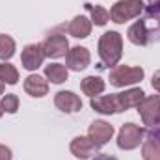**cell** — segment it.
I'll return each mask as SVG.
<instances>
[{"label":"cell","mask_w":160,"mask_h":160,"mask_svg":"<svg viewBox=\"0 0 160 160\" xmlns=\"http://www.w3.org/2000/svg\"><path fill=\"white\" fill-rule=\"evenodd\" d=\"M97 151H99V145L93 143L89 140V136H77L71 142V153L80 160H86L93 155H97Z\"/></svg>","instance_id":"12"},{"label":"cell","mask_w":160,"mask_h":160,"mask_svg":"<svg viewBox=\"0 0 160 160\" xmlns=\"http://www.w3.org/2000/svg\"><path fill=\"white\" fill-rule=\"evenodd\" d=\"M54 104H56L58 110H62L65 114H73V112L82 110V101L73 91H58L56 97H54Z\"/></svg>","instance_id":"11"},{"label":"cell","mask_w":160,"mask_h":160,"mask_svg":"<svg viewBox=\"0 0 160 160\" xmlns=\"http://www.w3.org/2000/svg\"><path fill=\"white\" fill-rule=\"evenodd\" d=\"M80 88H82V91L86 95L97 97V95H101L104 91V80L101 78V77H86V78L82 80Z\"/></svg>","instance_id":"18"},{"label":"cell","mask_w":160,"mask_h":160,"mask_svg":"<svg viewBox=\"0 0 160 160\" xmlns=\"http://www.w3.org/2000/svg\"><path fill=\"white\" fill-rule=\"evenodd\" d=\"M143 69L142 67H130V65H116L110 71V84L116 88L132 86L143 80Z\"/></svg>","instance_id":"3"},{"label":"cell","mask_w":160,"mask_h":160,"mask_svg":"<svg viewBox=\"0 0 160 160\" xmlns=\"http://www.w3.org/2000/svg\"><path fill=\"white\" fill-rule=\"evenodd\" d=\"M142 157H143V160H160V140L155 134L143 142Z\"/></svg>","instance_id":"19"},{"label":"cell","mask_w":160,"mask_h":160,"mask_svg":"<svg viewBox=\"0 0 160 160\" xmlns=\"http://www.w3.org/2000/svg\"><path fill=\"white\" fill-rule=\"evenodd\" d=\"M91 62V54L86 47H73L65 54V67L71 71H84Z\"/></svg>","instance_id":"9"},{"label":"cell","mask_w":160,"mask_h":160,"mask_svg":"<svg viewBox=\"0 0 160 160\" xmlns=\"http://www.w3.org/2000/svg\"><path fill=\"white\" fill-rule=\"evenodd\" d=\"M138 112H140V116H142L143 125H147V127L160 125V95L145 97V99L140 102Z\"/></svg>","instance_id":"5"},{"label":"cell","mask_w":160,"mask_h":160,"mask_svg":"<svg viewBox=\"0 0 160 160\" xmlns=\"http://www.w3.org/2000/svg\"><path fill=\"white\" fill-rule=\"evenodd\" d=\"M89 104H91V108H93L95 112L104 114V116L123 112V110H121V102H119V95H118V93H114V95H97V97H91Z\"/></svg>","instance_id":"8"},{"label":"cell","mask_w":160,"mask_h":160,"mask_svg":"<svg viewBox=\"0 0 160 160\" xmlns=\"http://www.w3.org/2000/svg\"><path fill=\"white\" fill-rule=\"evenodd\" d=\"M88 136H89V140H91L93 143H97L99 147H102L104 143H108V142L112 140V136H114V127H112L110 123H106V121L97 119L89 125Z\"/></svg>","instance_id":"10"},{"label":"cell","mask_w":160,"mask_h":160,"mask_svg":"<svg viewBox=\"0 0 160 160\" xmlns=\"http://www.w3.org/2000/svg\"><path fill=\"white\" fill-rule=\"evenodd\" d=\"M2 108H4V112H8V114H15L17 110H19V97L15 95V93H8V95H4L2 97Z\"/></svg>","instance_id":"23"},{"label":"cell","mask_w":160,"mask_h":160,"mask_svg":"<svg viewBox=\"0 0 160 160\" xmlns=\"http://www.w3.org/2000/svg\"><path fill=\"white\" fill-rule=\"evenodd\" d=\"M119 95V102H121V110H128V108H138L140 102L145 99V93L142 88H130L127 91H121Z\"/></svg>","instance_id":"14"},{"label":"cell","mask_w":160,"mask_h":160,"mask_svg":"<svg viewBox=\"0 0 160 160\" xmlns=\"http://www.w3.org/2000/svg\"><path fill=\"white\" fill-rule=\"evenodd\" d=\"M86 8L89 9V13H91V22L95 24V26H104L108 21H110V11L106 9V8H102V6H99V4H86Z\"/></svg>","instance_id":"20"},{"label":"cell","mask_w":160,"mask_h":160,"mask_svg":"<svg viewBox=\"0 0 160 160\" xmlns=\"http://www.w3.org/2000/svg\"><path fill=\"white\" fill-rule=\"evenodd\" d=\"M45 77L52 84H63L69 77V69L62 63H48L45 67Z\"/></svg>","instance_id":"17"},{"label":"cell","mask_w":160,"mask_h":160,"mask_svg":"<svg viewBox=\"0 0 160 160\" xmlns=\"http://www.w3.org/2000/svg\"><path fill=\"white\" fill-rule=\"evenodd\" d=\"M91 19H88L86 15H77L71 22H69V26H67V32L73 36V38H77V39H84V38H88L89 34H91Z\"/></svg>","instance_id":"13"},{"label":"cell","mask_w":160,"mask_h":160,"mask_svg":"<svg viewBox=\"0 0 160 160\" xmlns=\"http://www.w3.org/2000/svg\"><path fill=\"white\" fill-rule=\"evenodd\" d=\"M13 54H15V41H13V38H9L6 34H0V60L6 62Z\"/></svg>","instance_id":"22"},{"label":"cell","mask_w":160,"mask_h":160,"mask_svg":"<svg viewBox=\"0 0 160 160\" xmlns=\"http://www.w3.org/2000/svg\"><path fill=\"white\" fill-rule=\"evenodd\" d=\"M160 8V0H149V9H157Z\"/></svg>","instance_id":"27"},{"label":"cell","mask_w":160,"mask_h":160,"mask_svg":"<svg viewBox=\"0 0 160 160\" xmlns=\"http://www.w3.org/2000/svg\"><path fill=\"white\" fill-rule=\"evenodd\" d=\"M43 48H45V56H48V58H62L69 50V41H67V38L63 34L52 32V34L47 36V39L43 41Z\"/></svg>","instance_id":"7"},{"label":"cell","mask_w":160,"mask_h":160,"mask_svg":"<svg viewBox=\"0 0 160 160\" xmlns=\"http://www.w3.org/2000/svg\"><path fill=\"white\" fill-rule=\"evenodd\" d=\"M99 56L104 65H118L123 56V38L119 32H104L99 39Z\"/></svg>","instance_id":"1"},{"label":"cell","mask_w":160,"mask_h":160,"mask_svg":"<svg viewBox=\"0 0 160 160\" xmlns=\"http://www.w3.org/2000/svg\"><path fill=\"white\" fill-rule=\"evenodd\" d=\"M143 136H145V130L140 125L125 123L119 128V134H118V147L125 149V151H132L143 142Z\"/></svg>","instance_id":"4"},{"label":"cell","mask_w":160,"mask_h":160,"mask_svg":"<svg viewBox=\"0 0 160 160\" xmlns=\"http://www.w3.org/2000/svg\"><path fill=\"white\" fill-rule=\"evenodd\" d=\"M11 149L8 147V145H2L0 143V160H11Z\"/></svg>","instance_id":"24"},{"label":"cell","mask_w":160,"mask_h":160,"mask_svg":"<svg viewBox=\"0 0 160 160\" xmlns=\"http://www.w3.org/2000/svg\"><path fill=\"white\" fill-rule=\"evenodd\" d=\"M93 160H118L116 157H112V155H97Z\"/></svg>","instance_id":"26"},{"label":"cell","mask_w":160,"mask_h":160,"mask_svg":"<svg viewBox=\"0 0 160 160\" xmlns=\"http://www.w3.org/2000/svg\"><path fill=\"white\" fill-rule=\"evenodd\" d=\"M0 80L4 84H9V86H15L19 82V71L15 65L8 63V62H2L0 63Z\"/></svg>","instance_id":"21"},{"label":"cell","mask_w":160,"mask_h":160,"mask_svg":"<svg viewBox=\"0 0 160 160\" xmlns=\"http://www.w3.org/2000/svg\"><path fill=\"white\" fill-rule=\"evenodd\" d=\"M2 93H4V82L0 80V95H2Z\"/></svg>","instance_id":"28"},{"label":"cell","mask_w":160,"mask_h":160,"mask_svg":"<svg viewBox=\"0 0 160 160\" xmlns=\"http://www.w3.org/2000/svg\"><path fill=\"white\" fill-rule=\"evenodd\" d=\"M2 114H4V108H2V104H0V118H2Z\"/></svg>","instance_id":"29"},{"label":"cell","mask_w":160,"mask_h":160,"mask_svg":"<svg viewBox=\"0 0 160 160\" xmlns=\"http://www.w3.org/2000/svg\"><path fill=\"white\" fill-rule=\"evenodd\" d=\"M24 91L32 97H45L48 93V82L39 75H30L24 78Z\"/></svg>","instance_id":"15"},{"label":"cell","mask_w":160,"mask_h":160,"mask_svg":"<svg viewBox=\"0 0 160 160\" xmlns=\"http://www.w3.org/2000/svg\"><path fill=\"white\" fill-rule=\"evenodd\" d=\"M151 84H153V88L160 93V71H157V73L153 75V82H151Z\"/></svg>","instance_id":"25"},{"label":"cell","mask_w":160,"mask_h":160,"mask_svg":"<svg viewBox=\"0 0 160 160\" xmlns=\"http://www.w3.org/2000/svg\"><path fill=\"white\" fill-rule=\"evenodd\" d=\"M43 60H45V48H43V43H32V45H26L21 52V62H22V67L26 71H36L43 65Z\"/></svg>","instance_id":"6"},{"label":"cell","mask_w":160,"mask_h":160,"mask_svg":"<svg viewBox=\"0 0 160 160\" xmlns=\"http://www.w3.org/2000/svg\"><path fill=\"white\" fill-rule=\"evenodd\" d=\"M127 36H128V41L134 45H147V41H149V32H147V26L143 21H136L128 28Z\"/></svg>","instance_id":"16"},{"label":"cell","mask_w":160,"mask_h":160,"mask_svg":"<svg viewBox=\"0 0 160 160\" xmlns=\"http://www.w3.org/2000/svg\"><path fill=\"white\" fill-rule=\"evenodd\" d=\"M143 11V0H118L110 9V19L118 24H123Z\"/></svg>","instance_id":"2"}]
</instances>
